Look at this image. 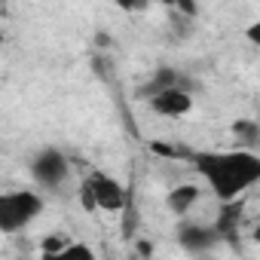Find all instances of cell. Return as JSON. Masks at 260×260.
I'll list each match as a JSON object with an SVG mask.
<instances>
[{"instance_id": "2", "label": "cell", "mask_w": 260, "mask_h": 260, "mask_svg": "<svg viewBox=\"0 0 260 260\" xmlns=\"http://www.w3.org/2000/svg\"><path fill=\"white\" fill-rule=\"evenodd\" d=\"M46 208V199L40 190L19 187V190H4L0 193V233L16 236L25 233Z\"/></svg>"}, {"instance_id": "7", "label": "cell", "mask_w": 260, "mask_h": 260, "mask_svg": "<svg viewBox=\"0 0 260 260\" xmlns=\"http://www.w3.org/2000/svg\"><path fill=\"white\" fill-rule=\"evenodd\" d=\"M199 196H202V187H196V184H178V187H172V190L166 193V205H169L175 214H187V211L196 208Z\"/></svg>"}, {"instance_id": "6", "label": "cell", "mask_w": 260, "mask_h": 260, "mask_svg": "<svg viewBox=\"0 0 260 260\" xmlns=\"http://www.w3.org/2000/svg\"><path fill=\"white\" fill-rule=\"evenodd\" d=\"M217 230L214 226H205V223H184L178 230V245L187 251V254H205L214 248L217 242Z\"/></svg>"}, {"instance_id": "4", "label": "cell", "mask_w": 260, "mask_h": 260, "mask_svg": "<svg viewBox=\"0 0 260 260\" xmlns=\"http://www.w3.org/2000/svg\"><path fill=\"white\" fill-rule=\"evenodd\" d=\"M31 178L43 190H58L71 178V162H68V156L58 147H43L31 159Z\"/></svg>"}, {"instance_id": "3", "label": "cell", "mask_w": 260, "mask_h": 260, "mask_svg": "<svg viewBox=\"0 0 260 260\" xmlns=\"http://www.w3.org/2000/svg\"><path fill=\"white\" fill-rule=\"evenodd\" d=\"M125 202H128V193H125L122 181L107 172H89L80 184V205L86 211L113 214V211H122Z\"/></svg>"}, {"instance_id": "8", "label": "cell", "mask_w": 260, "mask_h": 260, "mask_svg": "<svg viewBox=\"0 0 260 260\" xmlns=\"http://www.w3.org/2000/svg\"><path fill=\"white\" fill-rule=\"evenodd\" d=\"M113 7L119 13H128V16H135V13H147L153 4L150 0H113Z\"/></svg>"}, {"instance_id": "9", "label": "cell", "mask_w": 260, "mask_h": 260, "mask_svg": "<svg viewBox=\"0 0 260 260\" xmlns=\"http://www.w3.org/2000/svg\"><path fill=\"white\" fill-rule=\"evenodd\" d=\"M150 4H159V7H169V10H190V13H196L193 0H150Z\"/></svg>"}, {"instance_id": "1", "label": "cell", "mask_w": 260, "mask_h": 260, "mask_svg": "<svg viewBox=\"0 0 260 260\" xmlns=\"http://www.w3.org/2000/svg\"><path fill=\"white\" fill-rule=\"evenodd\" d=\"M196 169L220 202L242 199L260 181V156L251 147L202 153V156H196Z\"/></svg>"}, {"instance_id": "5", "label": "cell", "mask_w": 260, "mask_h": 260, "mask_svg": "<svg viewBox=\"0 0 260 260\" xmlns=\"http://www.w3.org/2000/svg\"><path fill=\"white\" fill-rule=\"evenodd\" d=\"M144 101L150 104L153 113H159V116H166V119H181V116H187V113L193 110V95H190V89H184L181 83H178V86L156 89V92H150Z\"/></svg>"}]
</instances>
